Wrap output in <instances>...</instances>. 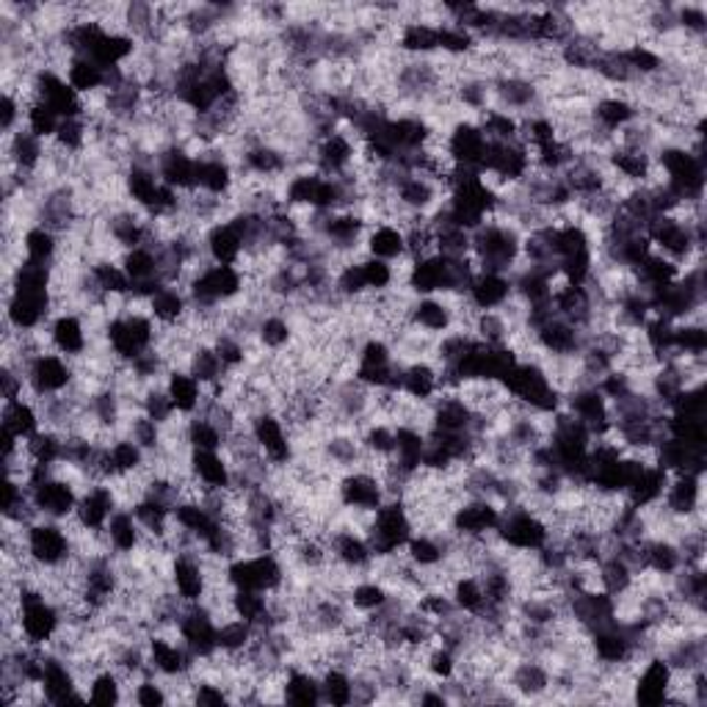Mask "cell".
<instances>
[{
    "instance_id": "cell-14",
    "label": "cell",
    "mask_w": 707,
    "mask_h": 707,
    "mask_svg": "<svg viewBox=\"0 0 707 707\" xmlns=\"http://www.w3.org/2000/svg\"><path fill=\"white\" fill-rule=\"evenodd\" d=\"M334 495H338L340 506L349 511H376L387 500L385 484H381L379 475L360 468L340 475Z\"/></svg>"
},
{
    "instance_id": "cell-24",
    "label": "cell",
    "mask_w": 707,
    "mask_h": 707,
    "mask_svg": "<svg viewBox=\"0 0 707 707\" xmlns=\"http://www.w3.org/2000/svg\"><path fill=\"white\" fill-rule=\"evenodd\" d=\"M146 310H150L158 327H180L188 318V313H191V302H188L186 287L164 285L158 293L150 296Z\"/></svg>"
},
{
    "instance_id": "cell-33",
    "label": "cell",
    "mask_w": 707,
    "mask_h": 707,
    "mask_svg": "<svg viewBox=\"0 0 707 707\" xmlns=\"http://www.w3.org/2000/svg\"><path fill=\"white\" fill-rule=\"evenodd\" d=\"M448 594H450V600H453V605H457V609L468 616H484L486 611H490L484 586H481L479 575L475 573L453 575V580H450V586H448Z\"/></svg>"
},
{
    "instance_id": "cell-25",
    "label": "cell",
    "mask_w": 707,
    "mask_h": 707,
    "mask_svg": "<svg viewBox=\"0 0 707 707\" xmlns=\"http://www.w3.org/2000/svg\"><path fill=\"white\" fill-rule=\"evenodd\" d=\"M166 392H169L172 403H175L177 415L191 417L202 410V401H205V387L199 385L186 368H172L164 379Z\"/></svg>"
},
{
    "instance_id": "cell-22",
    "label": "cell",
    "mask_w": 707,
    "mask_h": 707,
    "mask_svg": "<svg viewBox=\"0 0 707 707\" xmlns=\"http://www.w3.org/2000/svg\"><path fill=\"white\" fill-rule=\"evenodd\" d=\"M188 468L202 490L224 492L233 486V464L224 457V450H191Z\"/></svg>"
},
{
    "instance_id": "cell-19",
    "label": "cell",
    "mask_w": 707,
    "mask_h": 707,
    "mask_svg": "<svg viewBox=\"0 0 707 707\" xmlns=\"http://www.w3.org/2000/svg\"><path fill=\"white\" fill-rule=\"evenodd\" d=\"M468 302L479 313L500 310L511 296H515V285H511L509 274H495V271H475V276L468 285Z\"/></svg>"
},
{
    "instance_id": "cell-13",
    "label": "cell",
    "mask_w": 707,
    "mask_h": 707,
    "mask_svg": "<svg viewBox=\"0 0 707 707\" xmlns=\"http://www.w3.org/2000/svg\"><path fill=\"white\" fill-rule=\"evenodd\" d=\"M122 509L117 490L108 481H97V484H86L78 497V509L72 520L83 528V531L99 533L106 531L108 520L114 517V511Z\"/></svg>"
},
{
    "instance_id": "cell-32",
    "label": "cell",
    "mask_w": 707,
    "mask_h": 707,
    "mask_svg": "<svg viewBox=\"0 0 707 707\" xmlns=\"http://www.w3.org/2000/svg\"><path fill=\"white\" fill-rule=\"evenodd\" d=\"M3 432L14 434L17 439H31L36 432L45 428L42 423V412L36 401L31 398H17V401H3Z\"/></svg>"
},
{
    "instance_id": "cell-29",
    "label": "cell",
    "mask_w": 707,
    "mask_h": 707,
    "mask_svg": "<svg viewBox=\"0 0 707 707\" xmlns=\"http://www.w3.org/2000/svg\"><path fill=\"white\" fill-rule=\"evenodd\" d=\"M64 78L81 97H92V94L106 92L111 70L99 67L97 61L89 59V56H70V61H67L64 67Z\"/></svg>"
},
{
    "instance_id": "cell-9",
    "label": "cell",
    "mask_w": 707,
    "mask_h": 707,
    "mask_svg": "<svg viewBox=\"0 0 707 707\" xmlns=\"http://www.w3.org/2000/svg\"><path fill=\"white\" fill-rule=\"evenodd\" d=\"M177 636L193 652L197 661L219 652V622L205 602H191L177 622Z\"/></svg>"
},
{
    "instance_id": "cell-7",
    "label": "cell",
    "mask_w": 707,
    "mask_h": 707,
    "mask_svg": "<svg viewBox=\"0 0 707 707\" xmlns=\"http://www.w3.org/2000/svg\"><path fill=\"white\" fill-rule=\"evenodd\" d=\"M249 432L258 443L266 462L276 470H287L296 459V443L280 412H258L249 417Z\"/></svg>"
},
{
    "instance_id": "cell-4",
    "label": "cell",
    "mask_w": 707,
    "mask_h": 707,
    "mask_svg": "<svg viewBox=\"0 0 707 707\" xmlns=\"http://www.w3.org/2000/svg\"><path fill=\"white\" fill-rule=\"evenodd\" d=\"M25 550L28 558L42 569H59L75 558V539H72L67 522L36 520L25 528Z\"/></svg>"
},
{
    "instance_id": "cell-23",
    "label": "cell",
    "mask_w": 707,
    "mask_h": 707,
    "mask_svg": "<svg viewBox=\"0 0 707 707\" xmlns=\"http://www.w3.org/2000/svg\"><path fill=\"white\" fill-rule=\"evenodd\" d=\"M282 702L296 707L321 705V683H318V674L296 661L287 663L285 680H282Z\"/></svg>"
},
{
    "instance_id": "cell-17",
    "label": "cell",
    "mask_w": 707,
    "mask_h": 707,
    "mask_svg": "<svg viewBox=\"0 0 707 707\" xmlns=\"http://www.w3.org/2000/svg\"><path fill=\"white\" fill-rule=\"evenodd\" d=\"M661 503L672 517L705 515V475L672 473Z\"/></svg>"
},
{
    "instance_id": "cell-12",
    "label": "cell",
    "mask_w": 707,
    "mask_h": 707,
    "mask_svg": "<svg viewBox=\"0 0 707 707\" xmlns=\"http://www.w3.org/2000/svg\"><path fill=\"white\" fill-rule=\"evenodd\" d=\"M500 522V506L484 497H468L453 506L448 517V531L459 539H484L495 533Z\"/></svg>"
},
{
    "instance_id": "cell-37",
    "label": "cell",
    "mask_w": 707,
    "mask_h": 707,
    "mask_svg": "<svg viewBox=\"0 0 707 707\" xmlns=\"http://www.w3.org/2000/svg\"><path fill=\"white\" fill-rule=\"evenodd\" d=\"M146 459H150V453H146L139 443H133L130 437H119L108 445V462H111L114 481L122 479V475L141 473Z\"/></svg>"
},
{
    "instance_id": "cell-5",
    "label": "cell",
    "mask_w": 707,
    "mask_h": 707,
    "mask_svg": "<svg viewBox=\"0 0 707 707\" xmlns=\"http://www.w3.org/2000/svg\"><path fill=\"white\" fill-rule=\"evenodd\" d=\"M497 542L506 550L515 553H537L550 542V526L528 509L526 503H515V506H503L500 522L495 528Z\"/></svg>"
},
{
    "instance_id": "cell-20",
    "label": "cell",
    "mask_w": 707,
    "mask_h": 707,
    "mask_svg": "<svg viewBox=\"0 0 707 707\" xmlns=\"http://www.w3.org/2000/svg\"><path fill=\"white\" fill-rule=\"evenodd\" d=\"M410 323L432 338H443L457 327L448 296H417L410 307Z\"/></svg>"
},
{
    "instance_id": "cell-10",
    "label": "cell",
    "mask_w": 707,
    "mask_h": 707,
    "mask_svg": "<svg viewBox=\"0 0 707 707\" xmlns=\"http://www.w3.org/2000/svg\"><path fill=\"white\" fill-rule=\"evenodd\" d=\"M45 338L50 351L67 360H81L92 351V332H89L86 318L81 313H56L45 327Z\"/></svg>"
},
{
    "instance_id": "cell-35",
    "label": "cell",
    "mask_w": 707,
    "mask_h": 707,
    "mask_svg": "<svg viewBox=\"0 0 707 707\" xmlns=\"http://www.w3.org/2000/svg\"><path fill=\"white\" fill-rule=\"evenodd\" d=\"M390 597H392L390 589H387L379 578H374V575H363V578H357L354 584H351L349 605L351 611L370 616L376 614V611L385 609L387 602H390Z\"/></svg>"
},
{
    "instance_id": "cell-26",
    "label": "cell",
    "mask_w": 707,
    "mask_h": 707,
    "mask_svg": "<svg viewBox=\"0 0 707 707\" xmlns=\"http://www.w3.org/2000/svg\"><path fill=\"white\" fill-rule=\"evenodd\" d=\"M106 539L111 555H135L144 544V528L139 526L130 509H117L106 526Z\"/></svg>"
},
{
    "instance_id": "cell-40",
    "label": "cell",
    "mask_w": 707,
    "mask_h": 707,
    "mask_svg": "<svg viewBox=\"0 0 707 707\" xmlns=\"http://www.w3.org/2000/svg\"><path fill=\"white\" fill-rule=\"evenodd\" d=\"M186 443L191 450H224L227 437L211 417L191 415L186 417Z\"/></svg>"
},
{
    "instance_id": "cell-2",
    "label": "cell",
    "mask_w": 707,
    "mask_h": 707,
    "mask_svg": "<svg viewBox=\"0 0 707 707\" xmlns=\"http://www.w3.org/2000/svg\"><path fill=\"white\" fill-rule=\"evenodd\" d=\"M224 578H227L229 589L274 594L285 586L287 567L280 553L238 555V558L224 564Z\"/></svg>"
},
{
    "instance_id": "cell-41",
    "label": "cell",
    "mask_w": 707,
    "mask_h": 707,
    "mask_svg": "<svg viewBox=\"0 0 707 707\" xmlns=\"http://www.w3.org/2000/svg\"><path fill=\"white\" fill-rule=\"evenodd\" d=\"M25 128L42 141H54L56 133L61 128V117L50 106H45L42 99H34L28 108H25Z\"/></svg>"
},
{
    "instance_id": "cell-39",
    "label": "cell",
    "mask_w": 707,
    "mask_h": 707,
    "mask_svg": "<svg viewBox=\"0 0 707 707\" xmlns=\"http://www.w3.org/2000/svg\"><path fill=\"white\" fill-rule=\"evenodd\" d=\"M258 636V627L249 625L240 616H227L219 622V652L224 655H240L251 647Z\"/></svg>"
},
{
    "instance_id": "cell-36",
    "label": "cell",
    "mask_w": 707,
    "mask_h": 707,
    "mask_svg": "<svg viewBox=\"0 0 707 707\" xmlns=\"http://www.w3.org/2000/svg\"><path fill=\"white\" fill-rule=\"evenodd\" d=\"M188 374L193 376V379L199 381V385L205 387V390H211V387L222 385L224 379H227V368H224V363L219 360L216 349H213L211 343H199L197 349L191 351V357H188Z\"/></svg>"
},
{
    "instance_id": "cell-28",
    "label": "cell",
    "mask_w": 707,
    "mask_h": 707,
    "mask_svg": "<svg viewBox=\"0 0 707 707\" xmlns=\"http://www.w3.org/2000/svg\"><path fill=\"white\" fill-rule=\"evenodd\" d=\"M365 255L387 260V263L410 260L406 258V238H403V229L387 222L370 224L368 233H365Z\"/></svg>"
},
{
    "instance_id": "cell-21",
    "label": "cell",
    "mask_w": 707,
    "mask_h": 707,
    "mask_svg": "<svg viewBox=\"0 0 707 707\" xmlns=\"http://www.w3.org/2000/svg\"><path fill=\"white\" fill-rule=\"evenodd\" d=\"M396 50L410 59H434L439 54V25L432 20H406L398 28Z\"/></svg>"
},
{
    "instance_id": "cell-27",
    "label": "cell",
    "mask_w": 707,
    "mask_h": 707,
    "mask_svg": "<svg viewBox=\"0 0 707 707\" xmlns=\"http://www.w3.org/2000/svg\"><path fill=\"white\" fill-rule=\"evenodd\" d=\"M20 258L31 260V263L54 266L61 258V235L54 229L42 227V224H31L23 235H20Z\"/></svg>"
},
{
    "instance_id": "cell-11",
    "label": "cell",
    "mask_w": 707,
    "mask_h": 707,
    "mask_svg": "<svg viewBox=\"0 0 707 707\" xmlns=\"http://www.w3.org/2000/svg\"><path fill=\"white\" fill-rule=\"evenodd\" d=\"M78 497H81V486L64 475H50L31 490V500L45 520H72L78 509Z\"/></svg>"
},
{
    "instance_id": "cell-38",
    "label": "cell",
    "mask_w": 707,
    "mask_h": 707,
    "mask_svg": "<svg viewBox=\"0 0 707 707\" xmlns=\"http://www.w3.org/2000/svg\"><path fill=\"white\" fill-rule=\"evenodd\" d=\"M318 683H321V705H354V674L349 669L327 667L318 674Z\"/></svg>"
},
{
    "instance_id": "cell-31",
    "label": "cell",
    "mask_w": 707,
    "mask_h": 707,
    "mask_svg": "<svg viewBox=\"0 0 707 707\" xmlns=\"http://www.w3.org/2000/svg\"><path fill=\"white\" fill-rule=\"evenodd\" d=\"M83 691H86L89 705L111 707V705H122V702H128V683H125L122 674H119L114 667L97 669V672L86 680Z\"/></svg>"
},
{
    "instance_id": "cell-1",
    "label": "cell",
    "mask_w": 707,
    "mask_h": 707,
    "mask_svg": "<svg viewBox=\"0 0 707 707\" xmlns=\"http://www.w3.org/2000/svg\"><path fill=\"white\" fill-rule=\"evenodd\" d=\"M64 627V611L39 586L23 584L17 597V631L25 644L47 649Z\"/></svg>"
},
{
    "instance_id": "cell-18",
    "label": "cell",
    "mask_w": 707,
    "mask_h": 707,
    "mask_svg": "<svg viewBox=\"0 0 707 707\" xmlns=\"http://www.w3.org/2000/svg\"><path fill=\"white\" fill-rule=\"evenodd\" d=\"M205 251L213 263L240 266V260L246 258V238L240 224L235 222V213L205 229Z\"/></svg>"
},
{
    "instance_id": "cell-16",
    "label": "cell",
    "mask_w": 707,
    "mask_h": 707,
    "mask_svg": "<svg viewBox=\"0 0 707 707\" xmlns=\"http://www.w3.org/2000/svg\"><path fill=\"white\" fill-rule=\"evenodd\" d=\"M672 677L674 669L663 661L661 655H652L633 674L631 702L633 705H667Z\"/></svg>"
},
{
    "instance_id": "cell-30",
    "label": "cell",
    "mask_w": 707,
    "mask_h": 707,
    "mask_svg": "<svg viewBox=\"0 0 707 707\" xmlns=\"http://www.w3.org/2000/svg\"><path fill=\"white\" fill-rule=\"evenodd\" d=\"M667 484H669L667 470L649 462V464H644L641 473H638L636 479H633V484L627 486L625 500L631 503V506H636V509H649V506H655V503L663 500Z\"/></svg>"
},
{
    "instance_id": "cell-3",
    "label": "cell",
    "mask_w": 707,
    "mask_h": 707,
    "mask_svg": "<svg viewBox=\"0 0 707 707\" xmlns=\"http://www.w3.org/2000/svg\"><path fill=\"white\" fill-rule=\"evenodd\" d=\"M412 533H415V522H412L406 503L385 500L379 509L374 511V517H370L365 539H368L376 558H390V555L401 553L403 544L410 542Z\"/></svg>"
},
{
    "instance_id": "cell-8",
    "label": "cell",
    "mask_w": 707,
    "mask_h": 707,
    "mask_svg": "<svg viewBox=\"0 0 707 707\" xmlns=\"http://www.w3.org/2000/svg\"><path fill=\"white\" fill-rule=\"evenodd\" d=\"M486 153H490V141L475 119H462L450 130H445V158L453 169L481 172Z\"/></svg>"
},
{
    "instance_id": "cell-34",
    "label": "cell",
    "mask_w": 707,
    "mask_h": 707,
    "mask_svg": "<svg viewBox=\"0 0 707 707\" xmlns=\"http://www.w3.org/2000/svg\"><path fill=\"white\" fill-rule=\"evenodd\" d=\"M255 338L269 354H282L296 343V323L285 313H269V316L260 318Z\"/></svg>"
},
{
    "instance_id": "cell-6",
    "label": "cell",
    "mask_w": 707,
    "mask_h": 707,
    "mask_svg": "<svg viewBox=\"0 0 707 707\" xmlns=\"http://www.w3.org/2000/svg\"><path fill=\"white\" fill-rule=\"evenodd\" d=\"M25 381H28L31 401L64 396L78 381V368L72 360L61 357L56 351H42L31 360L28 370H25Z\"/></svg>"
},
{
    "instance_id": "cell-15",
    "label": "cell",
    "mask_w": 707,
    "mask_h": 707,
    "mask_svg": "<svg viewBox=\"0 0 707 707\" xmlns=\"http://www.w3.org/2000/svg\"><path fill=\"white\" fill-rule=\"evenodd\" d=\"M169 584L175 594L188 605L205 600L208 589H211V575H208L202 555L193 553V550H180V553L172 555Z\"/></svg>"
}]
</instances>
